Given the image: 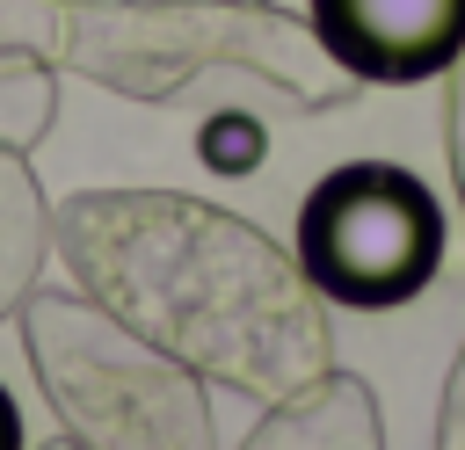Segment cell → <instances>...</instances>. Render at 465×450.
<instances>
[{"label":"cell","mask_w":465,"mask_h":450,"mask_svg":"<svg viewBox=\"0 0 465 450\" xmlns=\"http://www.w3.org/2000/svg\"><path fill=\"white\" fill-rule=\"evenodd\" d=\"M58 269L109 319L254 406L334 377V319L298 254L189 189H73L51 210Z\"/></svg>","instance_id":"6da1fadb"},{"label":"cell","mask_w":465,"mask_h":450,"mask_svg":"<svg viewBox=\"0 0 465 450\" xmlns=\"http://www.w3.org/2000/svg\"><path fill=\"white\" fill-rule=\"evenodd\" d=\"M22 356L80 450H218L203 377L80 290H36L22 305Z\"/></svg>","instance_id":"7a4b0ae2"},{"label":"cell","mask_w":465,"mask_h":450,"mask_svg":"<svg viewBox=\"0 0 465 450\" xmlns=\"http://www.w3.org/2000/svg\"><path fill=\"white\" fill-rule=\"evenodd\" d=\"M291 254L334 312H400L443 276L450 210L400 160H341L298 196Z\"/></svg>","instance_id":"3957f363"},{"label":"cell","mask_w":465,"mask_h":450,"mask_svg":"<svg viewBox=\"0 0 465 450\" xmlns=\"http://www.w3.org/2000/svg\"><path fill=\"white\" fill-rule=\"evenodd\" d=\"M305 22L356 87H421L465 51V0H305Z\"/></svg>","instance_id":"277c9868"},{"label":"cell","mask_w":465,"mask_h":450,"mask_svg":"<svg viewBox=\"0 0 465 450\" xmlns=\"http://www.w3.org/2000/svg\"><path fill=\"white\" fill-rule=\"evenodd\" d=\"M232 450H385L378 392L356 370H334L312 392H298L283 406H262V421Z\"/></svg>","instance_id":"5b68a950"},{"label":"cell","mask_w":465,"mask_h":450,"mask_svg":"<svg viewBox=\"0 0 465 450\" xmlns=\"http://www.w3.org/2000/svg\"><path fill=\"white\" fill-rule=\"evenodd\" d=\"M51 261V196L29 152H0V327L22 319Z\"/></svg>","instance_id":"8992f818"},{"label":"cell","mask_w":465,"mask_h":450,"mask_svg":"<svg viewBox=\"0 0 465 450\" xmlns=\"http://www.w3.org/2000/svg\"><path fill=\"white\" fill-rule=\"evenodd\" d=\"M116 0H0V51H44L58 73L94 80Z\"/></svg>","instance_id":"52a82bcc"},{"label":"cell","mask_w":465,"mask_h":450,"mask_svg":"<svg viewBox=\"0 0 465 450\" xmlns=\"http://www.w3.org/2000/svg\"><path fill=\"white\" fill-rule=\"evenodd\" d=\"M58 65L44 51H0V152H36L58 131Z\"/></svg>","instance_id":"ba28073f"},{"label":"cell","mask_w":465,"mask_h":450,"mask_svg":"<svg viewBox=\"0 0 465 450\" xmlns=\"http://www.w3.org/2000/svg\"><path fill=\"white\" fill-rule=\"evenodd\" d=\"M262 123L254 116H211L203 123V160L218 167V174H254L262 167Z\"/></svg>","instance_id":"9c48e42d"},{"label":"cell","mask_w":465,"mask_h":450,"mask_svg":"<svg viewBox=\"0 0 465 450\" xmlns=\"http://www.w3.org/2000/svg\"><path fill=\"white\" fill-rule=\"evenodd\" d=\"M443 160H450V189H458V210H465V51L443 73Z\"/></svg>","instance_id":"30bf717a"},{"label":"cell","mask_w":465,"mask_h":450,"mask_svg":"<svg viewBox=\"0 0 465 450\" xmlns=\"http://www.w3.org/2000/svg\"><path fill=\"white\" fill-rule=\"evenodd\" d=\"M436 450H465V348L450 356V377H443V406H436Z\"/></svg>","instance_id":"8fae6325"},{"label":"cell","mask_w":465,"mask_h":450,"mask_svg":"<svg viewBox=\"0 0 465 450\" xmlns=\"http://www.w3.org/2000/svg\"><path fill=\"white\" fill-rule=\"evenodd\" d=\"M29 435H22V406L7 399V385H0V450H22Z\"/></svg>","instance_id":"7c38bea8"},{"label":"cell","mask_w":465,"mask_h":450,"mask_svg":"<svg viewBox=\"0 0 465 450\" xmlns=\"http://www.w3.org/2000/svg\"><path fill=\"white\" fill-rule=\"evenodd\" d=\"M36 450H80V443H73V435L58 428V435H51V443H36Z\"/></svg>","instance_id":"4fadbf2b"}]
</instances>
